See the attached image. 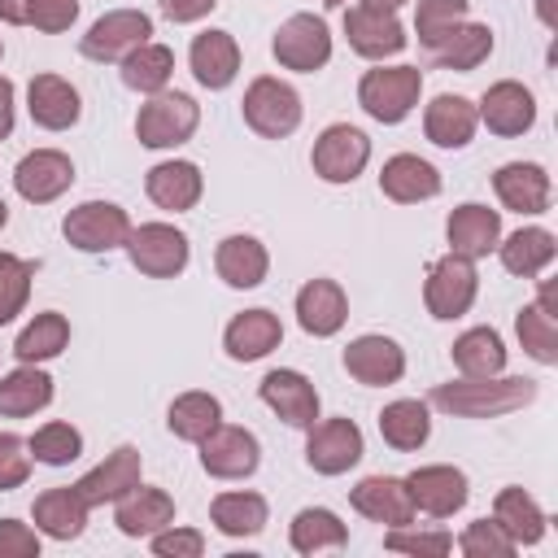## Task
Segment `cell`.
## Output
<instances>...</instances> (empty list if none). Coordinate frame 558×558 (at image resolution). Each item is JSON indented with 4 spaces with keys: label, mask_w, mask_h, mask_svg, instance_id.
<instances>
[{
    "label": "cell",
    "mask_w": 558,
    "mask_h": 558,
    "mask_svg": "<svg viewBox=\"0 0 558 558\" xmlns=\"http://www.w3.org/2000/svg\"><path fill=\"white\" fill-rule=\"evenodd\" d=\"M536 401V384L523 375H462L432 388V405L453 418H501Z\"/></svg>",
    "instance_id": "6da1fadb"
},
{
    "label": "cell",
    "mask_w": 558,
    "mask_h": 558,
    "mask_svg": "<svg viewBox=\"0 0 558 558\" xmlns=\"http://www.w3.org/2000/svg\"><path fill=\"white\" fill-rule=\"evenodd\" d=\"M423 96V70L418 65H375L362 74L357 83V105L366 109V118L397 126L414 113Z\"/></svg>",
    "instance_id": "7a4b0ae2"
},
{
    "label": "cell",
    "mask_w": 558,
    "mask_h": 558,
    "mask_svg": "<svg viewBox=\"0 0 558 558\" xmlns=\"http://www.w3.org/2000/svg\"><path fill=\"white\" fill-rule=\"evenodd\" d=\"M240 113H244L248 131H257L262 140H288L301 126V92L275 74H262L244 87Z\"/></svg>",
    "instance_id": "3957f363"
},
{
    "label": "cell",
    "mask_w": 558,
    "mask_h": 558,
    "mask_svg": "<svg viewBox=\"0 0 558 558\" xmlns=\"http://www.w3.org/2000/svg\"><path fill=\"white\" fill-rule=\"evenodd\" d=\"M201 126V105L187 92H157L148 96V105H140L135 113V140L144 148H179L196 135Z\"/></svg>",
    "instance_id": "277c9868"
},
{
    "label": "cell",
    "mask_w": 558,
    "mask_h": 558,
    "mask_svg": "<svg viewBox=\"0 0 558 558\" xmlns=\"http://www.w3.org/2000/svg\"><path fill=\"white\" fill-rule=\"evenodd\" d=\"M122 248H126L131 266L148 279H174L187 270V257H192V244L174 222H140V227H131Z\"/></svg>",
    "instance_id": "5b68a950"
},
{
    "label": "cell",
    "mask_w": 558,
    "mask_h": 558,
    "mask_svg": "<svg viewBox=\"0 0 558 558\" xmlns=\"http://www.w3.org/2000/svg\"><path fill=\"white\" fill-rule=\"evenodd\" d=\"M475 292H480V275H475V262L471 257H458V253H445L427 266V279H423V305L432 318L449 323V318H462L471 305H475Z\"/></svg>",
    "instance_id": "8992f818"
},
{
    "label": "cell",
    "mask_w": 558,
    "mask_h": 558,
    "mask_svg": "<svg viewBox=\"0 0 558 558\" xmlns=\"http://www.w3.org/2000/svg\"><path fill=\"white\" fill-rule=\"evenodd\" d=\"M153 39V17L144 13V9H109V13H100L92 26H87V35L78 39V52L87 57V61H122V57H131L135 48H144Z\"/></svg>",
    "instance_id": "52a82bcc"
},
{
    "label": "cell",
    "mask_w": 558,
    "mask_h": 558,
    "mask_svg": "<svg viewBox=\"0 0 558 558\" xmlns=\"http://www.w3.org/2000/svg\"><path fill=\"white\" fill-rule=\"evenodd\" d=\"M371 161V140L362 126L353 122H331L318 131L314 148H310V166L323 183H353Z\"/></svg>",
    "instance_id": "ba28073f"
},
{
    "label": "cell",
    "mask_w": 558,
    "mask_h": 558,
    "mask_svg": "<svg viewBox=\"0 0 558 558\" xmlns=\"http://www.w3.org/2000/svg\"><path fill=\"white\" fill-rule=\"evenodd\" d=\"M131 214L113 201H83L65 214L61 222V235L78 248V253H109V248H122L126 235H131Z\"/></svg>",
    "instance_id": "9c48e42d"
},
{
    "label": "cell",
    "mask_w": 558,
    "mask_h": 558,
    "mask_svg": "<svg viewBox=\"0 0 558 558\" xmlns=\"http://www.w3.org/2000/svg\"><path fill=\"white\" fill-rule=\"evenodd\" d=\"M270 52L283 70H296V74H314L331 61V31L323 17L314 13H292L288 22H279L275 39H270Z\"/></svg>",
    "instance_id": "30bf717a"
},
{
    "label": "cell",
    "mask_w": 558,
    "mask_h": 558,
    "mask_svg": "<svg viewBox=\"0 0 558 558\" xmlns=\"http://www.w3.org/2000/svg\"><path fill=\"white\" fill-rule=\"evenodd\" d=\"M310 436H305V462L318 471V475H344L349 466H357L362 462V453H366V440H362V427L353 423V418H314L310 427H305Z\"/></svg>",
    "instance_id": "8fae6325"
},
{
    "label": "cell",
    "mask_w": 558,
    "mask_h": 558,
    "mask_svg": "<svg viewBox=\"0 0 558 558\" xmlns=\"http://www.w3.org/2000/svg\"><path fill=\"white\" fill-rule=\"evenodd\" d=\"M344 39H349V48H353L357 57H366V61L397 57V52L410 44L401 17H397L392 9H375V4H366V0L344 9Z\"/></svg>",
    "instance_id": "7c38bea8"
},
{
    "label": "cell",
    "mask_w": 558,
    "mask_h": 558,
    "mask_svg": "<svg viewBox=\"0 0 558 558\" xmlns=\"http://www.w3.org/2000/svg\"><path fill=\"white\" fill-rule=\"evenodd\" d=\"M262 462V445L248 427L235 423H218L205 440H201V466L214 480H248Z\"/></svg>",
    "instance_id": "4fadbf2b"
},
{
    "label": "cell",
    "mask_w": 558,
    "mask_h": 558,
    "mask_svg": "<svg viewBox=\"0 0 558 558\" xmlns=\"http://www.w3.org/2000/svg\"><path fill=\"white\" fill-rule=\"evenodd\" d=\"M475 113H480V122H484L493 135L514 140V135H527V131L536 126V96H532L523 83L501 78V83H493V87L480 96Z\"/></svg>",
    "instance_id": "5bb4252c"
},
{
    "label": "cell",
    "mask_w": 558,
    "mask_h": 558,
    "mask_svg": "<svg viewBox=\"0 0 558 558\" xmlns=\"http://www.w3.org/2000/svg\"><path fill=\"white\" fill-rule=\"evenodd\" d=\"M70 183H74V161L61 148H35L13 166V187L31 205H48V201L65 196Z\"/></svg>",
    "instance_id": "9a60e30c"
},
{
    "label": "cell",
    "mask_w": 558,
    "mask_h": 558,
    "mask_svg": "<svg viewBox=\"0 0 558 558\" xmlns=\"http://www.w3.org/2000/svg\"><path fill=\"white\" fill-rule=\"evenodd\" d=\"M344 371L366 388H388L405 375V349L392 336L366 331V336L344 344Z\"/></svg>",
    "instance_id": "2e32d148"
},
{
    "label": "cell",
    "mask_w": 558,
    "mask_h": 558,
    "mask_svg": "<svg viewBox=\"0 0 558 558\" xmlns=\"http://www.w3.org/2000/svg\"><path fill=\"white\" fill-rule=\"evenodd\" d=\"M405 488H410L414 510H423V514H432V519H449V514H458V510L466 506V497H471L466 475H462L458 466H449V462L410 471V475H405Z\"/></svg>",
    "instance_id": "e0dca14e"
},
{
    "label": "cell",
    "mask_w": 558,
    "mask_h": 558,
    "mask_svg": "<svg viewBox=\"0 0 558 558\" xmlns=\"http://www.w3.org/2000/svg\"><path fill=\"white\" fill-rule=\"evenodd\" d=\"M257 397L288 423V427H310L318 418V388L292 371V366H279V371H266L262 384H257Z\"/></svg>",
    "instance_id": "ac0fdd59"
},
{
    "label": "cell",
    "mask_w": 558,
    "mask_h": 558,
    "mask_svg": "<svg viewBox=\"0 0 558 558\" xmlns=\"http://www.w3.org/2000/svg\"><path fill=\"white\" fill-rule=\"evenodd\" d=\"M144 480V462H140V449L135 445H118L113 453H105V462H96L83 480H74L78 497L92 506H105V501H118L122 493H131L135 484Z\"/></svg>",
    "instance_id": "d6986e66"
},
{
    "label": "cell",
    "mask_w": 558,
    "mask_h": 558,
    "mask_svg": "<svg viewBox=\"0 0 558 558\" xmlns=\"http://www.w3.org/2000/svg\"><path fill=\"white\" fill-rule=\"evenodd\" d=\"M445 240H449V253H458V257H471V262L488 257L501 240V209H488L480 201L458 205L445 218Z\"/></svg>",
    "instance_id": "ffe728a7"
},
{
    "label": "cell",
    "mask_w": 558,
    "mask_h": 558,
    "mask_svg": "<svg viewBox=\"0 0 558 558\" xmlns=\"http://www.w3.org/2000/svg\"><path fill=\"white\" fill-rule=\"evenodd\" d=\"M26 109H31V122L35 126H44V131H70L83 118V96L61 74H35L31 87H26Z\"/></svg>",
    "instance_id": "44dd1931"
},
{
    "label": "cell",
    "mask_w": 558,
    "mask_h": 558,
    "mask_svg": "<svg viewBox=\"0 0 558 558\" xmlns=\"http://www.w3.org/2000/svg\"><path fill=\"white\" fill-rule=\"evenodd\" d=\"M349 501L357 514H366L371 523H388V527H401V523H414V501H410V488L405 480L397 475H366L349 488Z\"/></svg>",
    "instance_id": "7402d4cb"
},
{
    "label": "cell",
    "mask_w": 558,
    "mask_h": 558,
    "mask_svg": "<svg viewBox=\"0 0 558 558\" xmlns=\"http://www.w3.org/2000/svg\"><path fill=\"white\" fill-rule=\"evenodd\" d=\"M493 192L506 209L514 214H545L549 201H554V183H549V170L536 166V161H506L497 174H493Z\"/></svg>",
    "instance_id": "603a6c76"
},
{
    "label": "cell",
    "mask_w": 558,
    "mask_h": 558,
    "mask_svg": "<svg viewBox=\"0 0 558 558\" xmlns=\"http://www.w3.org/2000/svg\"><path fill=\"white\" fill-rule=\"evenodd\" d=\"M187 65H192L201 87H209V92L231 87L235 74H240V44H235V35L231 31H201L192 39V48H187Z\"/></svg>",
    "instance_id": "cb8c5ba5"
},
{
    "label": "cell",
    "mask_w": 558,
    "mask_h": 558,
    "mask_svg": "<svg viewBox=\"0 0 558 558\" xmlns=\"http://www.w3.org/2000/svg\"><path fill=\"white\" fill-rule=\"evenodd\" d=\"M279 344H283V323L270 310H244L222 331V349L231 362H262Z\"/></svg>",
    "instance_id": "d4e9b609"
},
{
    "label": "cell",
    "mask_w": 558,
    "mask_h": 558,
    "mask_svg": "<svg viewBox=\"0 0 558 558\" xmlns=\"http://www.w3.org/2000/svg\"><path fill=\"white\" fill-rule=\"evenodd\" d=\"M379 192L397 205L432 201V196H440V170L432 161H423L418 153H397L379 170Z\"/></svg>",
    "instance_id": "484cf974"
},
{
    "label": "cell",
    "mask_w": 558,
    "mask_h": 558,
    "mask_svg": "<svg viewBox=\"0 0 558 558\" xmlns=\"http://www.w3.org/2000/svg\"><path fill=\"white\" fill-rule=\"evenodd\" d=\"M349 318V296L336 279H310L301 292H296V323L305 336H336Z\"/></svg>",
    "instance_id": "4316f807"
},
{
    "label": "cell",
    "mask_w": 558,
    "mask_h": 558,
    "mask_svg": "<svg viewBox=\"0 0 558 558\" xmlns=\"http://www.w3.org/2000/svg\"><path fill=\"white\" fill-rule=\"evenodd\" d=\"M113 523L122 536H153L174 523V497L166 488H148L144 480L113 501Z\"/></svg>",
    "instance_id": "83f0119b"
},
{
    "label": "cell",
    "mask_w": 558,
    "mask_h": 558,
    "mask_svg": "<svg viewBox=\"0 0 558 558\" xmlns=\"http://www.w3.org/2000/svg\"><path fill=\"white\" fill-rule=\"evenodd\" d=\"M475 126H480V113L466 96H453V92H440L432 96V105L423 109V135L436 144V148H466L475 140Z\"/></svg>",
    "instance_id": "f1b7e54d"
},
{
    "label": "cell",
    "mask_w": 558,
    "mask_h": 558,
    "mask_svg": "<svg viewBox=\"0 0 558 558\" xmlns=\"http://www.w3.org/2000/svg\"><path fill=\"white\" fill-rule=\"evenodd\" d=\"M144 192L157 209H170V214H183L201 201L205 192V179H201V166L196 161H157L148 174H144Z\"/></svg>",
    "instance_id": "f546056e"
},
{
    "label": "cell",
    "mask_w": 558,
    "mask_h": 558,
    "mask_svg": "<svg viewBox=\"0 0 558 558\" xmlns=\"http://www.w3.org/2000/svg\"><path fill=\"white\" fill-rule=\"evenodd\" d=\"M214 270L227 288H257L270 270V253L257 235H227L218 248H214Z\"/></svg>",
    "instance_id": "4dcf8cb0"
},
{
    "label": "cell",
    "mask_w": 558,
    "mask_h": 558,
    "mask_svg": "<svg viewBox=\"0 0 558 558\" xmlns=\"http://www.w3.org/2000/svg\"><path fill=\"white\" fill-rule=\"evenodd\" d=\"M35 532L39 536H52V541H74L83 536L87 527V501L78 497L74 484H61V488H44L35 497Z\"/></svg>",
    "instance_id": "1f68e13d"
},
{
    "label": "cell",
    "mask_w": 558,
    "mask_h": 558,
    "mask_svg": "<svg viewBox=\"0 0 558 558\" xmlns=\"http://www.w3.org/2000/svg\"><path fill=\"white\" fill-rule=\"evenodd\" d=\"M488 52H493V31H488L484 22H471V17L458 22L440 44L427 48L432 65H440V70H458V74H471L475 65H484Z\"/></svg>",
    "instance_id": "d6a6232c"
},
{
    "label": "cell",
    "mask_w": 558,
    "mask_h": 558,
    "mask_svg": "<svg viewBox=\"0 0 558 558\" xmlns=\"http://www.w3.org/2000/svg\"><path fill=\"white\" fill-rule=\"evenodd\" d=\"M497 253H501V266L519 279H536L549 270V262L558 257V240L554 231L545 227H519L510 231L506 240H497Z\"/></svg>",
    "instance_id": "836d02e7"
},
{
    "label": "cell",
    "mask_w": 558,
    "mask_h": 558,
    "mask_svg": "<svg viewBox=\"0 0 558 558\" xmlns=\"http://www.w3.org/2000/svg\"><path fill=\"white\" fill-rule=\"evenodd\" d=\"M52 401V375L35 362H22L17 371L0 375V418H31Z\"/></svg>",
    "instance_id": "e575fe53"
},
{
    "label": "cell",
    "mask_w": 558,
    "mask_h": 558,
    "mask_svg": "<svg viewBox=\"0 0 558 558\" xmlns=\"http://www.w3.org/2000/svg\"><path fill=\"white\" fill-rule=\"evenodd\" d=\"M379 436H384V445H392V449H401V453L423 449L427 436H432L427 401H414V397L388 401V405L379 410Z\"/></svg>",
    "instance_id": "d590c367"
},
{
    "label": "cell",
    "mask_w": 558,
    "mask_h": 558,
    "mask_svg": "<svg viewBox=\"0 0 558 558\" xmlns=\"http://www.w3.org/2000/svg\"><path fill=\"white\" fill-rule=\"evenodd\" d=\"M218 423H222V401H218L214 392H201V388L179 392V397L170 401V410H166V427H170L179 440H187V445H201Z\"/></svg>",
    "instance_id": "8d00e7d4"
},
{
    "label": "cell",
    "mask_w": 558,
    "mask_h": 558,
    "mask_svg": "<svg viewBox=\"0 0 558 558\" xmlns=\"http://www.w3.org/2000/svg\"><path fill=\"white\" fill-rule=\"evenodd\" d=\"M209 519L222 536H257L270 519V506L262 493H248V488H235V493H218L209 501Z\"/></svg>",
    "instance_id": "74e56055"
},
{
    "label": "cell",
    "mask_w": 558,
    "mask_h": 558,
    "mask_svg": "<svg viewBox=\"0 0 558 558\" xmlns=\"http://www.w3.org/2000/svg\"><path fill=\"white\" fill-rule=\"evenodd\" d=\"M493 519L510 532L514 545H536L545 536V523H549L545 510H541V501L532 493H523L519 484H510V488H501L493 497Z\"/></svg>",
    "instance_id": "f35d334b"
},
{
    "label": "cell",
    "mask_w": 558,
    "mask_h": 558,
    "mask_svg": "<svg viewBox=\"0 0 558 558\" xmlns=\"http://www.w3.org/2000/svg\"><path fill=\"white\" fill-rule=\"evenodd\" d=\"M288 541H292L296 554H323V549H340V545L349 541V527L340 523L336 510H327V506H305V510L292 514Z\"/></svg>",
    "instance_id": "ab89813d"
},
{
    "label": "cell",
    "mask_w": 558,
    "mask_h": 558,
    "mask_svg": "<svg viewBox=\"0 0 558 558\" xmlns=\"http://www.w3.org/2000/svg\"><path fill=\"white\" fill-rule=\"evenodd\" d=\"M449 357H453V366H458L462 375H471V379H480V375H501V371H506V340H501L493 327H471V331H462V336L453 340Z\"/></svg>",
    "instance_id": "60d3db41"
},
{
    "label": "cell",
    "mask_w": 558,
    "mask_h": 558,
    "mask_svg": "<svg viewBox=\"0 0 558 558\" xmlns=\"http://www.w3.org/2000/svg\"><path fill=\"white\" fill-rule=\"evenodd\" d=\"M65 344H70V323H65V314L44 310V314H35V318L17 331L13 353H17V362H35V366H39V362L65 353Z\"/></svg>",
    "instance_id": "b9f144b4"
},
{
    "label": "cell",
    "mask_w": 558,
    "mask_h": 558,
    "mask_svg": "<svg viewBox=\"0 0 558 558\" xmlns=\"http://www.w3.org/2000/svg\"><path fill=\"white\" fill-rule=\"evenodd\" d=\"M122 65V83L131 87V92H144V96H157V92H166L170 87V74H174V52L166 48V44H144V48H135L131 57H122L118 61Z\"/></svg>",
    "instance_id": "7bdbcfd3"
},
{
    "label": "cell",
    "mask_w": 558,
    "mask_h": 558,
    "mask_svg": "<svg viewBox=\"0 0 558 558\" xmlns=\"http://www.w3.org/2000/svg\"><path fill=\"white\" fill-rule=\"evenodd\" d=\"M514 336L523 344V353L541 366H554L558 362V318L541 305H523L519 318H514Z\"/></svg>",
    "instance_id": "ee69618b"
},
{
    "label": "cell",
    "mask_w": 558,
    "mask_h": 558,
    "mask_svg": "<svg viewBox=\"0 0 558 558\" xmlns=\"http://www.w3.org/2000/svg\"><path fill=\"white\" fill-rule=\"evenodd\" d=\"M26 445H31V458H35V462H44V466H70V462L83 453V432H78L74 423L52 418V423L35 427V432L26 436Z\"/></svg>",
    "instance_id": "f6af8a7d"
},
{
    "label": "cell",
    "mask_w": 558,
    "mask_h": 558,
    "mask_svg": "<svg viewBox=\"0 0 558 558\" xmlns=\"http://www.w3.org/2000/svg\"><path fill=\"white\" fill-rule=\"evenodd\" d=\"M31 279H35V262H26L17 253H0V327L26 310Z\"/></svg>",
    "instance_id": "bcb514c9"
},
{
    "label": "cell",
    "mask_w": 558,
    "mask_h": 558,
    "mask_svg": "<svg viewBox=\"0 0 558 558\" xmlns=\"http://www.w3.org/2000/svg\"><path fill=\"white\" fill-rule=\"evenodd\" d=\"M471 17V0H418L414 9V31H418V44L432 48L440 44L458 22Z\"/></svg>",
    "instance_id": "7dc6e473"
},
{
    "label": "cell",
    "mask_w": 558,
    "mask_h": 558,
    "mask_svg": "<svg viewBox=\"0 0 558 558\" xmlns=\"http://www.w3.org/2000/svg\"><path fill=\"white\" fill-rule=\"evenodd\" d=\"M458 549L466 558H510L519 545L510 541V532L497 523V519H475L466 523V532L458 536Z\"/></svg>",
    "instance_id": "c3c4849f"
},
{
    "label": "cell",
    "mask_w": 558,
    "mask_h": 558,
    "mask_svg": "<svg viewBox=\"0 0 558 558\" xmlns=\"http://www.w3.org/2000/svg\"><path fill=\"white\" fill-rule=\"evenodd\" d=\"M384 549H392V554H427V558H440V554L453 549V536H449V532H414L410 523H401V527H388Z\"/></svg>",
    "instance_id": "681fc988"
},
{
    "label": "cell",
    "mask_w": 558,
    "mask_h": 558,
    "mask_svg": "<svg viewBox=\"0 0 558 558\" xmlns=\"http://www.w3.org/2000/svg\"><path fill=\"white\" fill-rule=\"evenodd\" d=\"M31 445L17 436V432H0V493L9 488H22L26 475H31Z\"/></svg>",
    "instance_id": "f907efd6"
},
{
    "label": "cell",
    "mask_w": 558,
    "mask_h": 558,
    "mask_svg": "<svg viewBox=\"0 0 558 558\" xmlns=\"http://www.w3.org/2000/svg\"><path fill=\"white\" fill-rule=\"evenodd\" d=\"M148 541H153V554H157V558H201V554H205V536H201L196 527H174V523H166V527L153 532Z\"/></svg>",
    "instance_id": "816d5d0a"
},
{
    "label": "cell",
    "mask_w": 558,
    "mask_h": 558,
    "mask_svg": "<svg viewBox=\"0 0 558 558\" xmlns=\"http://www.w3.org/2000/svg\"><path fill=\"white\" fill-rule=\"evenodd\" d=\"M74 17H78V0H31L26 26H35L44 35H61L74 26Z\"/></svg>",
    "instance_id": "f5cc1de1"
},
{
    "label": "cell",
    "mask_w": 558,
    "mask_h": 558,
    "mask_svg": "<svg viewBox=\"0 0 558 558\" xmlns=\"http://www.w3.org/2000/svg\"><path fill=\"white\" fill-rule=\"evenodd\" d=\"M0 558H39V532L22 519H0Z\"/></svg>",
    "instance_id": "db71d44e"
},
{
    "label": "cell",
    "mask_w": 558,
    "mask_h": 558,
    "mask_svg": "<svg viewBox=\"0 0 558 558\" xmlns=\"http://www.w3.org/2000/svg\"><path fill=\"white\" fill-rule=\"evenodd\" d=\"M157 4H161V13H166L174 26L201 22L205 13H214V9H218V0H157Z\"/></svg>",
    "instance_id": "11a10c76"
},
{
    "label": "cell",
    "mask_w": 558,
    "mask_h": 558,
    "mask_svg": "<svg viewBox=\"0 0 558 558\" xmlns=\"http://www.w3.org/2000/svg\"><path fill=\"white\" fill-rule=\"evenodd\" d=\"M13 131V83L0 74V140Z\"/></svg>",
    "instance_id": "9f6ffc18"
},
{
    "label": "cell",
    "mask_w": 558,
    "mask_h": 558,
    "mask_svg": "<svg viewBox=\"0 0 558 558\" xmlns=\"http://www.w3.org/2000/svg\"><path fill=\"white\" fill-rule=\"evenodd\" d=\"M26 17H31V0H0V22L26 26Z\"/></svg>",
    "instance_id": "6f0895ef"
},
{
    "label": "cell",
    "mask_w": 558,
    "mask_h": 558,
    "mask_svg": "<svg viewBox=\"0 0 558 558\" xmlns=\"http://www.w3.org/2000/svg\"><path fill=\"white\" fill-rule=\"evenodd\" d=\"M366 4H375V9H392V13H397L405 0H366Z\"/></svg>",
    "instance_id": "680465c9"
},
{
    "label": "cell",
    "mask_w": 558,
    "mask_h": 558,
    "mask_svg": "<svg viewBox=\"0 0 558 558\" xmlns=\"http://www.w3.org/2000/svg\"><path fill=\"white\" fill-rule=\"evenodd\" d=\"M4 227H9V205L0 201V231H4Z\"/></svg>",
    "instance_id": "91938a15"
},
{
    "label": "cell",
    "mask_w": 558,
    "mask_h": 558,
    "mask_svg": "<svg viewBox=\"0 0 558 558\" xmlns=\"http://www.w3.org/2000/svg\"><path fill=\"white\" fill-rule=\"evenodd\" d=\"M323 4H327V9H344L349 0H323Z\"/></svg>",
    "instance_id": "94428289"
},
{
    "label": "cell",
    "mask_w": 558,
    "mask_h": 558,
    "mask_svg": "<svg viewBox=\"0 0 558 558\" xmlns=\"http://www.w3.org/2000/svg\"><path fill=\"white\" fill-rule=\"evenodd\" d=\"M0 57H4V44H0Z\"/></svg>",
    "instance_id": "6125c7cd"
}]
</instances>
